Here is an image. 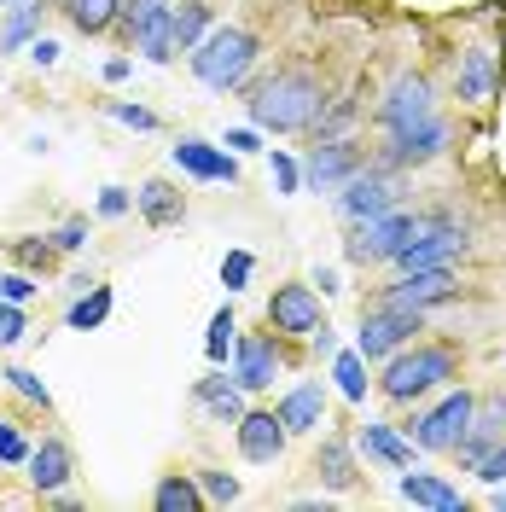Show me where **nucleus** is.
<instances>
[{"mask_svg":"<svg viewBox=\"0 0 506 512\" xmlns=\"http://www.w3.org/2000/svg\"><path fill=\"white\" fill-rule=\"evenodd\" d=\"M245 111H251V123L268 128V134H309L315 117L326 111V88H320L315 70L280 64V70H268L262 82H245Z\"/></svg>","mask_w":506,"mask_h":512,"instance_id":"1","label":"nucleus"},{"mask_svg":"<svg viewBox=\"0 0 506 512\" xmlns=\"http://www.w3.org/2000/svg\"><path fill=\"white\" fill-rule=\"evenodd\" d=\"M256 64H262V41H256V30H245V24H222V30H210L192 47V76H198L210 94H239L256 76Z\"/></svg>","mask_w":506,"mask_h":512,"instance_id":"2","label":"nucleus"},{"mask_svg":"<svg viewBox=\"0 0 506 512\" xmlns=\"http://www.w3.org/2000/svg\"><path fill=\"white\" fill-rule=\"evenodd\" d=\"M454 350L448 344H402V350L384 361V379H379V390H384V402H419V396H431L437 384H448L454 379Z\"/></svg>","mask_w":506,"mask_h":512,"instance_id":"3","label":"nucleus"},{"mask_svg":"<svg viewBox=\"0 0 506 512\" xmlns=\"http://www.w3.org/2000/svg\"><path fill=\"white\" fill-rule=\"evenodd\" d=\"M419 227H425V216H413V210H384L373 222H355L344 256L349 262H396L419 239Z\"/></svg>","mask_w":506,"mask_h":512,"instance_id":"4","label":"nucleus"},{"mask_svg":"<svg viewBox=\"0 0 506 512\" xmlns=\"http://www.w3.org/2000/svg\"><path fill=\"white\" fill-rule=\"evenodd\" d=\"M413 332H425V309L373 303V315H361V338H355V350L367 355V361H390L402 344H413Z\"/></svg>","mask_w":506,"mask_h":512,"instance_id":"5","label":"nucleus"},{"mask_svg":"<svg viewBox=\"0 0 506 512\" xmlns=\"http://www.w3.org/2000/svg\"><path fill=\"white\" fill-rule=\"evenodd\" d=\"M472 408H477L472 390H448V396L437 402V408H431V414H413L408 437H413L419 448H431V454H443V448H460V443H466V431H472Z\"/></svg>","mask_w":506,"mask_h":512,"instance_id":"6","label":"nucleus"},{"mask_svg":"<svg viewBox=\"0 0 506 512\" xmlns=\"http://www.w3.org/2000/svg\"><path fill=\"white\" fill-rule=\"evenodd\" d=\"M123 24H128V47L152 64H169L181 47H175V6L169 0H134L123 6Z\"/></svg>","mask_w":506,"mask_h":512,"instance_id":"7","label":"nucleus"},{"mask_svg":"<svg viewBox=\"0 0 506 512\" xmlns=\"http://www.w3.org/2000/svg\"><path fill=\"white\" fill-rule=\"evenodd\" d=\"M326 315H320V297L315 286H303V280H291L268 297V332H280V338H315Z\"/></svg>","mask_w":506,"mask_h":512,"instance_id":"8","label":"nucleus"},{"mask_svg":"<svg viewBox=\"0 0 506 512\" xmlns=\"http://www.w3.org/2000/svg\"><path fill=\"white\" fill-rule=\"evenodd\" d=\"M280 367H285L280 332L274 338L268 332H239L233 338V379H239V390H268L280 379Z\"/></svg>","mask_w":506,"mask_h":512,"instance_id":"9","label":"nucleus"},{"mask_svg":"<svg viewBox=\"0 0 506 512\" xmlns=\"http://www.w3.org/2000/svg\"><path fill=\"white\" fill-rule=\"evenodd\" d=\"M355 169H367V152L355 146V140H315V152H309V163H303V187L309 192H338L355 175Z\"/></svg>","mask_w":506,"mask_h":512,"instance_id":"10","label":"nucleus"},{"mask_svg":"<svg viewBox=\"0 0 506 512\" xmlns=\"http://www.w3.org/2000/svg\"><path fill=\"white\" fill-rule=\"evenodd\" d=\"M448 140H454V128H448L443 117H425V123H413V128H396L390 146H384V169H408V163L443 158Z\"/></svg>","mask_w":506,"mask_h":512,"instance_id":"11","label":"nucleus"},{"mask_svg":"<svg viewBox=\"0 0 506 512\" xmlns=\"http://www.w3.org/2000/svg\"><path fill=\"white\" fill-rule=\"evenodd\" d=\"M466 251V227H454L448 216H425V227H419V239H413L408 251L396 256L402 268H448L454 256Z\"/></svg>","mask_w":506,"mask_h":512,"instance_id":"12","label":"nucleus"},{"mask_svg":"<svg viewBox=\"0 0 506 512\" xmlns=\"http://www.w3.org/2000/svg\"><path fill=\"white\" fill-rule=\"evenodd\" d=\"M384 210H396V187H390V175L384 169H355L338 192V216L344 222H373Z\"/></svg>","mask_w":506,"mask_h":512,"instance_id":"13","label":"nucleus"},{"mask_svg":"<svg viewBox=\"0 0 506 512\" xmlns=\"http://www.w3.org/2000/svg\"><path fill=\"white\" fill-rule=\"evenodd\" d=\"M233 431H239V454H245L251 466H274L285 454V443H291L280 408H274V414H268V408H245V419H239Z\"/></svg>","mask_w":506,"mask_h":512,"instance_id":"14","label":"nucleus"},{"mask_svg":"<svg viewBox=\"0 0 506 512\" xmlns=\"http://www.w3.org/2000/svg\"><path fill=\"white\" fill-rule=\"evenodd\" d=\"M175 169L192 175V181H239V152H227V146H210V140H198V134H181L175 146Z\"/></svg>","mask_w":506,"mask_h":512,"instance_id":"15","label":"nucleus"},{"mask_svg":"<svg viewBox=\"0 0 506 512\" xmlns=\"http://www.w3.org/2000/svg\"><path fill=\"white\" fill-rule=\"evenodd\" d=\"M425 117H437V105H431V82H425L419 70L396 76V82H390V94H384V105H379V123L396 134V128L425 123Z\"/></svg>","mask_w":506,"mask_h":512,"instance_id":"16","label":"nucleus"},{"mask_svg":"<svg viewBox=\"0 0 506 512\" xmlns=\"http://www.w3.org/2000/svg\"><path fill=\"white\" fill-rule=\"evenodd\" d=\"M495 443H506V390L483 396V402L472 408V431H466V443H460V466L472 472V466H477V460H483Z\"/></svg>","mask_w":506,"mask_h":512,"instance_id":"17","label":"nucleus"},{"mask_svg":"<svg viewBox=\"0 0 506 512\" xmlns=\"http://www.w3.org/2000/svg\"><path fill=\"white\" fill-rule=\"evenodd\" d=\"M501 88V59H495V47H466L460 53V70H454V94L466 99V105H489Z\"/></svg>","mask_w":506,"mask_h":512,"instance_id":"18","label":"nucleus"},{"mask_svg":"<svg viewBox=\"0 0 506 512\" xmlns=\"http://www.w3.org/2000/svg\"><path fill=\"white\" fill-rule=\"evenodd\" d=\"M134 210L146 216V227H181L187 222V192L175 187V181H163V175H152L134 192Z\"/></svg>","mask_w":506,"mask_h":512,"instance_id":"19","label":"nucleus"},{"mask_svg":"<svg viewBox=\"0 0 506 512\" xmlns=\"http://www.w3.org/2000/svg\"><path fill=\"white\" fill-rule=\"evenodd\" d=\"M454 297V274L448 268H413L402 286H390L379 303H402V309H431V303H448Z\"/></svg>","mask_w":506,"mask_h":512,"instance_id":"20","label":"nucleus"},{"mask_svg":"<svg viewBox=\"0 0 506 512\" xmlns=\"http://www.w3.org/2000/svg\"><path fill=\"white\" fill-rule=\"evenodd\" d=\"M280 419L291 437H309V431H320V419H326V384L309 379V384H291L280 396Z\"/></svg>","mask_w":506,"mask_h":512,"instance_id":"21","label":"nucleus"},{"mask_svg":"<svg viewBox=\"0 0 506 512\" xmlns=\"http://www.w3.org/2000/svg\"><path fill=\"white\" fill-rule=\"evenodd\" d=\"M70 472H76V454H70V443H64V437H41V448H30V483H35V495H53V489H64V483H70Z\"/></svg>","mask_w":506,"mask_h":512,"instance_id":"22","label":"nucleus"},{"mask_svg":"<svg viewBox=\"0 0 506 512\" xmlns=\"http://www.w3.org/2000/svg\"><path fill=\"white\" fill-rule=\"evenodd\" d=\"M315 472H320V483L326 489H355L361 483V472H355V448H349V437H326L320 443V454H315Z\"/></svg>","mask_w":506,"mask_h":512,"instance_id":"23","label":"nucleus"},{"mask_svg":"<svg viewBox=\"0 0 506 512\" xmlns=\"http://www.w3.org/2000/svg\"><path fill=\"white\" fill-rule=\"evenodd\" d=\"M402 495H408L413 507H437V512H460L466 507V495H460L454 483L431 478V472H402Z\"/></svg>","mask_w":506,"mask_h":512,"instance_id":"24","label":"nucleus"},{"mask_svg":"<svg viewBox=\"0 0 506 512\" xmlns=\"http://www.w3.org/2000/svg\"><path fill=\"white\" fill-rule=\"evenodd\" d=\"M152 507L158 512H198L204 507V489H198V478H187V472H163L158 489H152Z\"/></svg>","mask_w":506,"mask_h":512,"instance_id":"25","label":"nucleus"},{"mask_svg":"<svg viewBox=\"0 0 506 512\" xmlns=\"http://www.w3.org/2000/svg\"><path fill=\"white\" fill-rule=\"evenodd\" d=\"M59 6L82 35H105L117 18H123V0H59Z\"/></svg>","mask_w":506,"mask_h":512,"instance_id":"26","label":"nucleus"},{"mask_svg":"<svg viewBox=\"0 0 506 512\" xmlns=\"http://www.w3.org/2000/svg\"><path fill=\"white\" fill-rule=\"evenodd\" d=\"M361 448H367L373 460H384V466H396V472H402V466H413V448L402 443L390 425H379V419H367V425H361Z\"/></svg>","mask_w":506,"mask_h":512,"instance_id":"27","label":"nucleus"},{"mask_svg":"<svg viewBox=\"0 0 506 512\" xmlns=\"http://www.w3.org/2000/svg\"><path fill=\"white\" fill-rule=\"evenodd\" d=\"M198 402L210 408V414L222 419V425H239L245 419V396H239V379H198Z\"/></svg>","mask_w":506,"mask_h":512,"instance_id":"28","label":"nucleus"},{"mask_svg":"<svg viewBox=\"0 0 506 512\" xmlns=\"http://www.w3.org/2000/svg\"><path fill=\"white\" fill-rule=\"evenodd\" d=\"M6 256H12L18 268H30V274H53L64 251L53 245V239H30V233H18V239H6Z\"/></svg>","mask_w":506,"mask_h":512,"instance_id":"29","label":"nucleus"},{"mask_svg":"<svg viewBox=\"0 0 506 512\" xmlns=\"http://www.w3.org/2000/svg\"><path fill=\"white\" fill-rule=\"evenodd\" d=\"M204 35H210V0H181L175 6V47L192 53Z\"/></svg>","mask_w":506,"mask_h":512,"instance_id":"30","label":"nucleus"},{"mask_svg":"<svg viewBox=\"0 0 506 512\" xmlns=\"http://www.w3.org/2000/svg\"><path fill=\"white\" fill-rule=\"evenodd\" d=\"M105 315H111V286H94V291H82V297L64 309V326H70V332H94Z\"/></svg>","mask_w":506,"mask_h":512,"instance_id":"31","label":"nucleus"},{"mask_svg":"<svg viewBox=\"0 0 506 512\" xmlns=\"http://www.w3.org/2000/svg\"><path fill=\"white\" fill-rule=\"evenodd\" d=\"M6 30H0V53H18V47H30V35H35V0H6Z\"/></svg>","mask_w":506,"mask_h":512,"instance_id":"32","label":"nucleus"},{"mask_svg":"<svg viewBox=\"0 0 506 512\" xmlns=\"http://www.w3.org/2000/svg\"><path fill=\"white\" fill-rule=\"evenodd\" d=\"M332 379H338V390H344L349 402H361V396H367V355L344 350L338 361H332Z\"/></svg>","mask_w":506,"mask_h":512,"instance_id":"33","label":"nucleus"},{"mask_svg":"<svg viewBox=\"0 0 506 512\" xmlns=\"http://www.w3.org/2000/svg\"><path fill=\"white\" fill-rule=\"evenodd\" d=\"M0 466H30V437L12 414H0Z\"/></svg>","mask_w":506,"mask_h":512,"instance_id":"34","label":"nucleus"},{"mask_svg":"<svg viewBox=\"0 0 506 512\" xmlns=\"http://www.w3.org/2000/svg\"><path fill=\"white\" fill-rule=\"evenodd\" d=\"M233 332H239V320H233V309H216V315H210V338H204V355H210L216 367L227 361V344H233Z\"/></svg>","mask_w":506,"mask_h":512,"instance_id":"35","label":"nucleus"},{"mask_svg":"<svg viewBox=\"0 0 506 512\" xmlns=\"http://www.w3.org/2000/svg\"><path fill=\"white\" fill-rule=\"evenodd\" d=\"M6 384H12V390H18V396L30 402V408H41V414H53V396H47V384L35 379L30 367H6Z\"/></svg>","mask_w":506,"mask_h":512,"instance_id":"36","label":"nucleus"},{"mask_svg":"<svg viewBox=\"0 0 506 512\" xmlns=\"http://www.w3.org/2000/svg\"><path fill=\"white\" fill-rule=\"evenodd\" d=\"M192 478H198V489H204V501H239V478H227V472H216V466H198V472H192Z\"/></svg>","mask_w":506,"mask_h":512,"instance_id":"37","label":"nucleus"},{"mask_svg":"<svg viewBox=\"0 0 506 512\" xmlns=\"http://www.w3.org/2000/svg\"><path fill=\"white\" fill-rule=\"evenodd\" d=\"M105 111H111L117 123L140 128V134H152V128H158V111H146V105H128V99H105Z\"/></svg>","mask_w":506,"mask_h":512,"instance_id":"38","label":"nucleus"},{"mask_svg":"<svg viewBox=\"0 0 506 512\" xmlns=\"http://www.w3.org/2000/svg\"><path fill=\"white\" fill-rule=\"evenodd\" d=\"M24 332H30V320H24V309L0 297V350H12V344H18Z\"/></svg>","mask_w":506,"mask_h":512,"instance_id":"39","label":"nucleus"},{"mask_svg":"<svg viewBox=\"0 0 506 512\" xmlns=\"http://www.w3.org/2000/svg\"><path fill=\"white\" fill-rule=\"evenodd\" d=\"M251 251H227V262H222V286L227 291H245V280H251Z\"/></svg>","mask_w":506,"mask_h":512,"instance_id":"40","label":"nucleus"},{"mask_svg":"<svg viewBox=\"0 0 506 512\" xmlns=\"http://www.w3.org/2000/svg\"><path fill=\"white\" fill-rule=\"evenodd\" d=\"M472 472H477L483 483H495V489H501V483H506V443H495V448H489V454L477 460Z\"/></svg>","mask_w":506,"mask_h":512,"instance_id":"41","label":"nucleus"},{"mask_svg":"<svg viewBox=\"0 0 506 512\" xmlns=\"http://www.w3.org/2000/svg\"><path fill=\"white\" fill-rule=\"evenodd\" d=\"M0 297L6 303H30L35 297V274L24 268V274H0Z\"/></svg>","mask_w":506,"mask_h":512,"instance_id":"42","label":"nucleus"},{"mask_svg":"<svg viewBox=\"0 0 506 512\" xmlns=\"http://www.w3.org/2000/svg\"><path fill=\"white\" fill-rule=\"evenodd\" d=\"M53 245H59L64 256H70V251H82V245H88V222H82V216H70V222H64L59 233H53Z\"/></svg>","mask_w":506,"mask_h":512,"instance_id":"43","label":"nucleus"},{"mask_svg":"<svg viewBox=\"0 0 506 512\" xmlns=\"http://www.w3.org/2000/svg\"><path fill=\"white\" fill-rule=\"evenodd\" d=\"M274 187H280V192H297V187H303V163H291L285 152H274Z\"/></svg>","mask_w":506,"mask_h":512,"instance_id":"44","label":"nucleus"},{"mask_svg":"<svg viewBox=\"0 0 506 512\" xmlns=\"http://www.w3.org/2000/svg\"><path fill=\"white\" fill-rule=\"evenodd\" d=\"M128 204H134V198H128V187H105V192H99V216H111V222L123 216Z\"/></svg>","mask_w":506,"mask_h":512,"instance_id":"45","label":"nucleus"},{"mask_svg":"<svg viewBox=\"0 0 506 512\" xmlns=\"http://www.w3.org/2000/svg\"><path fill=\"white\" fill-rule=\"evenodd\" d=\"M227 152H256V128H227Z\"/></svg>","mask_w":506,"mask_h":512,"instance_id":"46","label":"nucleus"},{"mask_svg":"<svg viewBox=\"0 0 506 512\" xmlns=\"http://www.w3.org/2000/svg\"><path fill=\"white\" fill-rule=\"evenodd\" d=\"M30 59L35 64H59V47H53V41H30Z\"/></svg>","mask_w":506,"mask_h":512,"instance_id":"47","label":"nucleus"},{"mask_svg":"<svg viewBox=\"0 0 506 512\" xmlns=\"http://www.w3.org/2000/svg\"><path fill=\"white\" fill-rule=\"evenodd\" d=\"M495 507H501V512H506V483H501V495H495Z\"/></svg>","mask_w":506,"mask_h":512,"instance_id":"48","label":"nucleus"},{"mask_svg":"<svg viewBox=\"0 0 506 512\" xmlns=\"http://www.w3.org/2000/svg\"><path fill=\"white\" fill-rule=\"evenodd\" d=\"M0 6H6V0H0Z\"/></svg>","mask_w":506,"mask_h":512,"instance_id":"49","label":"nucleus"}]
</instances>
